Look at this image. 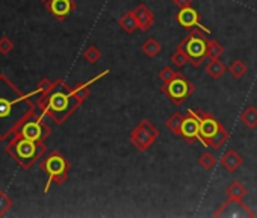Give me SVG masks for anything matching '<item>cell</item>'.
Segmentation results:
<instances>
[{
  "label": "cell",
  "mask_w": 257,
  "mask_h": 218,
  "mask_svg": "<svg viewBox=\"0 0 257 218\" xmlns=\"http://www.w3.org/2000/svg\"><path fill=\"white\" fill-rule=\"evenodd\" d=\"M228 71H230V74H231L234 79H240V77H243V76L248 73V68H246V65H245L240 59H236V61H233V62L228 65Z\"/></svg>",
  "instance_id": "25"
},
{
  "label": "cell",
  "mask_w": 257,
  "mask_h": 218,
  "mask_svg": "<svg viewBox=\"0 0 257 218\" xmlns=\"http://www.w3.org/2000/svg\"><path fill=\"white\" fill-rule=\"evenodd\" d=\"M225 194L228 198H236V200H243V197L246 195V188L237 182V180H233L231 183H228V186L225 188Z\"/></svg>",
  "instance_id": "20"
},
{
  "label": "cell",
  "mask_w": 257,
  "mask_h": 218,
  "mask_svg": "<svg viewBox=\"0 0 257 218\" xmlns=\"http://www.w3.org/2000/svg\"><path fill=\"white\" fill-rule=\"evenodd\" d=\"M5 152L8 155H11V158L20 164L22 168L29 170L46 152V144L43 141H31L23 138L22 135L16 134L14 138L11 140V143L8 144V147L5 149Z\"/></svg>",
  "instance_id": "4"
},
{
  "label": "cell",
  "mask_w": 257,
  "mask_h": 218,
  "mask_svg": "<svg viewBox=\"0 0 257 218\" xmlns=\"http://www.w3.org/2000/svg\"><path fill=\"white\" fill-rule=\"evenodd\" d=\"M162 50V46L156 41L155 37L149 38L144 44H143V52L147 58H156Z\"/></svg>",
  "instance_id": "22"
},
{
  "label": "cell",
  "mask_w": 257,
  "mask_h": 218,
  "mask_svg": "<svg viewBox=\"0 0 257 218\" xmlns=\"http://www.w3.org/2000/svg\"><path fill=\"white\" fill-rule=\"evenodd\" d=\"M55 82V88L46 95L38 94L37 100L44 114H47L56 125H62L80 106V103L76 100L71 88L62 79H58Z\"/></svg>",
  "instance_id": "2"
},
{
  "label": "cell",
  "mask_w": 257,
  "mask_h": 218,
  "mask_svg": "<svg viewBox=\"0 0 257 218\" xmlns=\"http://www.w3.org/2000/svg\"><path fill=\"white\" fill-rule=\"evenodd\" d=\"M224 53L222 44H219L216 40L207 38V58L209 59H219Z\"/></svg>",
  "instance_id": "24"
},
{
  "label": "cell",
  "mask_w": 257,
  "mask_h": 218,
  "mask_svg": "<svg viewBox=\"0 0 257 218\" xmlns=\"http://www.w3.org/2000/svg\"><path fill=\"white\" fill-rule=\"evenodd\" d=\"M107 73H109V70H104V71H103V73H100L97 77H94V79H91V80H88V82H85V83H79V85H76L74 88H71V92H73V95L76 97V100L82 104V103L89 97V94H91V91H89V85H92V83H94V82H97L98 79L104 77Z\"/></svg>",
  "instance_id": "16"
},
{
  "label": "cell",
  "mask_w": 257,
  "mask_h": 218,
  "mask_svg": "<svg viewBox=\"0 0 257 218\" xmlns=\"http://www.w3.org/2000/svg\"><path fill=\"white\" fill-rule=\"evenodd\" d=\"M46 8L50 11V14L55 19L64 20L74 11L76 4L73 2V0H47Z\"/></svg>",
  "instance_id": "12"
},
{
  "label": "cell",
  "mask_w": 257,
  "mask_h": 218,
  "mask_svg": "<svg viewBox=\"0 0 257 218\" xmlns=\"http://www.w3.org/2000/svg\"><path fill=\"white\" fill-rule=\"evenodd\" d=\"M183 119H185V117H183L180 113L173 114V116L167 120V123H165L167 129H168L170 132H173L174 135L180 137V135H182V125H183Z\"/></svg>",
  "instance_id": "21"
},
{
  "label": "cell",
  "mask_w": 257,
  "mask_h": 218,
  "mask_svg": "<svg viewBox=\"0 0 257 218\" xmlns=\"http://www.w3.org/2000/svg\"><path fill=\"white\" fill-rule=\"evenodd\" d=\"M135 14H137L138 23H140V29L143 32L150 31L152 26L155 25V14H153V11L146 4H140L135 8Z\"/></svg>",
  "instance_id": "14"
},
{
  "label": "cell",
  "mask_w": 257,
  "mask_h": 218,
  "mask_svg": "<svg viewBox=\"0 0 257 218\" xmlns=\"http://www.w3.org/2000/svg\"><path fill=\"white\" fill-rule=\"evenodd\" d=\"M5 74H0V141L16 135L22 125L35 117V104Z\"/></svg>",
  "instance_id": "1"
},
{
  "label": "cell",
  "mask_w": 257,
  "mask_h": 218,
  "mask_svg": "<svg viewBox=\"0 0 257 218\" xmlns=\"http://www.w3.org/2000/svg\"><path fill=\"white\" fill-rule=\"evenodd\" d=\"M228 68L225 67V64L221 61V59H210L209 61V64L206 65V73L212 77V79H221L224 74H225V71H227Z\"/></svg>",
  "instance_id": "19"
},
{
  "label": "cell",
  "mask_w": 257,
  "mask_h": 218,
  "mask_svg": "<svg viewBox=\"0 0 257 218\" xmlns=\"http://www.w3.org/2000/svg\"><path fill=\"white\" fill-rule=\"evenodd\" d=\"M161 91L171 100L173 104L176 106H180L183 104L195 91V86L192 85V82L185 77L182 73L174 77L173 80L167 82V83H162L161 86Z\"/></svg>",
  "instance_id": "7"
},
{
  "label": "cell",
  "mask_w": 257,
  "mask_h": 218,
  "mask_svg": "<svg viewBox=\"0 0 257 218\" xmlns=\"http://www.w3.org/2000/svg\"><path fill=\"white\" fill-rule=\"evenodd\" d=\"M189 114H194L200 122V143L204 147H209L212 150H219L230 138L228 131L209 113L204 111H194L188 109Z\"/></svg>",
  "instance_id": "3"
},
{
  "label": "cell",
  "mask_w": 257,
  "mask_h": 218,
  "mask_svg": "<svg viewBox=\"0 0 257 218\" xmlns=\"http://www.w3.org/2000/svg\"><path fill=\"white\" fill-rule=\"evenodd\" d=\"M173 2L182 10V8H188V7H192V4L195 2V0H173Z\"/></svg>",
  "instance_id": "32"
},
{
  "label": "cell",
  "mask_w": 257,
  "mask_h": 218,
  "mask_svg": "<svg viewBox=\"0 0 257 218\" xmlns=\"http://www.w3.org/2000/svg\"><path fill=\"white\" fill-rule=\"evenodd\" d=\"M186 143H195L200 141V122L194 114H189L183 119L182 125V135Z\"/></svg>",
  "instance_id": "13"
},
{
  "label": "cell",
  "mask_w": 257,
  "mask_h": 218,
  "mask_svg": "<svg viewBox=\"0 0 257 218\" xmlns=\"http://www.w3.org/2000/svg\"><path fill=\"white\" fill-rule=\"evenodd\" d=\"M180 73H182V71L174 70V68H171V67H164V68L158 73V77L162 80V83H167V82L173 80L174 77H177Z\"/></svg>",
  "instance_id": "29"
},
{
  "label": "cell",
  "mask_w": 257,
  "mask_h": 218,
  "mask_svg": "<svg viewBox=\"0 0 257 218\" xmlns=\"http://www.w3.org/2000/svg\"><path fill=\"white\" fill-rule=\"evenodd\" d=\"M17 134L26 140H31V141H43L50 134V129L41 123V119H38V120L31 119L22 125V128L19 129Z\"/></svg>",
  "instance_id": "10"
},
{
  "label": "cell",
  "mask_w": 257,
  "mask_h": 218,
  "mask_svg": "<svg viewBox=\"0 0 257 218\" xmlns=\"http://www.w3.org/2000/svg\"><path fill=\"white\" fill-rule=\"evenodd\" d=\"M83 58L86 59V62H89V64H95V62H98V61H100V58H101V52H100V49H98L97 46L91 44V46H88V47H86V50L83 52Z\"/></svg>",
  "instance_id": "27"
},
{
  "label": "cell",
  "mask_w": 257,
  "mask_h": 218,
  "mask_svg": "<svg viewBox=\"0 0 257 218\" xmlns=\"http://www.w3.org/2000/svg\"><path fill=\"white\" fill-rule=\"evenodd\" d=\"M213 216H224V218H245L254 216V212L242 201L236 198H228L225 203L219 206L218 210L213 212Z\"/></svg>",
  "instance_id": "9"
},
{
  "label": "cell",
  "mask_w": 257,
  "mask_h": 218,
  "mask_svg": "<svg viewBox=\"0 0 257 218\" xmlns=\"http://www.w3.org/2000/svg\"><path fill=\"white\" fill-rule=\"evenodd\" d=\"M41 168L49 174V180L47 185L44 188V192H47L50 189V185L53 182H56L58 185H62L67 182L68 179V170H70V164L68 161L59 153V152H52L41 164Z\"/></svg>",
  "instance_id": "6"
},
{
  "label": "cell",
  "mask_w": 257,
  "mask_h": 218,
  "mask_svg": "<svg viewBox=\"0 0 257 218\" xmlns=\"http://www.w3.org/2000/svg\"><path fill=\"white\" fill-rule=\"evenodd\" d=\"M179 46L188 53L194 68L200 67L207 58V37L200 28L191 29V32L179 43Z\"/></svg>",
  "instance_id": "5"
},
{
  "label": "cell",
  "mask_w": 257,
  "mask_h": 218,
  "mask_svg": "<svg viewBox=\"0 0 257 218\" xmlns=\"http://www.w3.org/2000/svg\"><path fill=\"white\" fill-rule=\"evenodd\" d=\"M55 83L56 82H50L49 79H41V82L38 83V88H37V91H34L32 94L35 95V94H41V95H46V94H49L53 88H55Z\"/></svg>",
  "instance_id": "30"
},
{
  "label": "cell",
  "mask_w": 257,
  "mask_h": 218,
  "mask_svg": "<svg viewBox=\"0 0 257 218\" xmlns=\"http://www.w3.org/2000/svg\"><path fill=\"white\" fill-rule=\"evenodd\" d=\"M216 162H218V159H216V158H215V155H213V153H210V152H204V153L200 156V159H198L200 167H201L203 170H206V171L213 170V168H215V165H216Z\"/></svg>",
  "instance_id": "26"
},
{
  "label": "cell",
  "mask_w": 257,
  "mask_h": 218,
  "mask_svg": "<svg viewBox=\"0 0 257 218\" xmlns=\"http://www.w3.org/2000/svg\"><path fill=\"white\" fill-rule=\"evenodd\" d=\"M171 62H173L177 68H183L188 62H191V59H189L188 53H186L180 46H177V49H176L174 53L171 55Z\"/></svg>",
  "instance_id": "23"
},
{
  "label": "cell",
  "mask_w": 257,
  "mask_h": 218,
  "mask_svg": "<svg viewBox=\"0 0 257 218\" xmlns=\"http://www.w3.org/2000/svg\"><path fill=\"white\" fill-rule=\"evenodd\" d=\"M13 50H14V43L11 41V38H8V37H2V38H0V53H2V55H8Z\"/></svg>",
  "instance_id": "31"
},
{
  "label": "cell",
  "mask_w": 257,
  "mask_h": 218,
  "mask_svg": "<svg viewBox=\"0 0 257 218\" xmlns=\"http://www.w3.org/2000/svg\"><path fill=\"white\" fill-rule=\"evenodd\" d=\"M159 138V131L150 120H143L132 132L131 143L138 152H147Z\"/></svg>",
  "instance_id": "8"
},
{
  "label": "cell",
  "mask_w": 257,
  "mask_h": 218,
  "mask_svg": "<svg viewBox=\"0 0 257 218\" xmlns=\"http://www.w3.org/2000/svg\"><path fill=\"white\" fill-rule=\"evenodd\" d=\"M243 164V158L234 150V149H228L222 158H221V165L228 171V173H236L240 165Z\"/></svg>",
  "instance_id": "15"
},
{
  "label": "cell",
  "mask_w": 257,
  "mask_h": 218,
  "mask_svg": "<svg viewBox=\"0 0 257 218\" xmlns=\"http://www.w3.org/2000/svg\"><path fill=\"white\" fill-rule=\"evenodd\" d=\"M176 19H177V23H179L183 29L191 31V29L200 28V29H203L207 35L210 34V29L201 25V22H200V14H198L192 7L182 8V10L179 11V14H177Z\"/></svg>",
  "instance_id": "11"
},
{
  "label": "cell",
  "mask_w": 257,
  "mask_h": 218,
  "mask_svg": "<svg viewBox=\"0 0 257 218\" xmlns=\"http://www.w3.org/2000/svg\"><path fill=\"white\" fill-rule=\"evenodd\" d=\"M13 206H14L13 198L5 191L0 189V216H4Z\"/></svg>",
  "instance_id": "28"
},
{
  "label": "cell",
  "mask_w": 257,
  "mask_h": 218,
  "mask_svg": "<svg viewBox=\"0 0 257 218\" xmlns=\"http://www.w3.org/2000/svg\"><path fill=\"white\" fill-rule=\"evenodd\" d=\"M119 28L125 32V34H134L137 29H140V23L137 19L135 11H127L119 20H118Z\"/></svg>",
  "instance_id": "17"
},
{
  "label": "cell",
  "mask_w": 257,
  "mask_h": 218,
  "mask_svg": "<svg viewBox=\"0 0 257 218\" xmlns=\"http://www.w3.org/2000/svg\"><path fill=\"white\" fill-rule=\"evenodd\" d=\"M240 123L248 128V129H255L257 128V107L252 104H248L243 107V111L239 116Z\"/></svg>",
  "instance_id": "18"
}]
</instances>
